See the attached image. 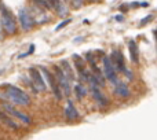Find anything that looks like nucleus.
Returning <instances> with one entry per match:
<instances>
[{
	"label": "nucleus",
	"mask_w": 157,
	"mask_h": 140,
	"mask_svg": "<svg viewBox=\"0 0 157 140\" xmlns=\"http://www.w3.org/2000/svg\"><path fill=\"white\" fill-rule=\"evenodd\" d=\"M75 94H76L77 99H83L87 95V89L84 88L83 84H77V85H75Z\"/></svg>",
	"instance_id": "nucleus-17"
},
{
	"label": "nucleus",
	"mask_w": 157,
	"mask_h": 140,
	"mask_svg": "<svg viewBox=\"0 0 157 140\" xmlns=\"http://www.w3.org/2000/svg\"><path fill=\"white\" fill-rule=\"evenodd\" d=\"M65 116L69 121H75V120H77L78 116H80L72 102H68V107H66V110H65Z\"/></svg>",
	"instance_id": "nucleus-12"
},
{
	"label": "nucleus",
	"mask_w": 157,
	"mask_h": 140,
	"mask_svg": "<svg viewBox=\"0 0 157 140\" xmlns=\"http://www.w3.org/2000/svg\"><path fill=\"white\" fill-rule=\"evenodd\" d=\"M29 74L33 80V88H35V91H46L47 84L44 83L43 76L40 74V72L37 69L32 68V69H29Z\"/></svg>",
	"instance_id": "nucleus-8"
},
{
	"label": "nucleus",
	"mask_w": 157,
	"mask_h": 140,
	"mask_svg": "<svg viewBox=\"0 0 157 140\" xmlns=\"http://www.w3.org/2000/svg\"><path fill=\"white\" fill-rule=\"evenodd\" d=\"M48 3H50V6H51V7H54L55 10H57V13L59 14L61 17H63L66 14V7L62 4V2H61V0H48Z\"/></svg>",
	"instance_id": "nucleus-16"
},
{
	"label": "nucleus",
	"mask_w": 157,
	"mask_h": 140,
	"mask_svg": "<svg viewBox=\"0 0 157 140\" xmlns=\"http://www.w3.org/2000/svg\"><path fill=\"white\" fill-rule=\"evenodd\" d=\"M90 87H91V94H92V98L95 99V102L99 106H108L109 100L103 95V92L101 91V87L97 85V84H90Z\"/></svg>",
	"instance_id": "nucleus-10"
},
{
	"label": "nucleus",
	"mask_w": 157,
	"mask_h": 140,
	"mask_svg": "<svg viewBox=\"0 0 157 140\" xmlns=\"http://www.w3.org/2000/svg\"><path fill=\"white\" fill-rule=\"evenodd\" d=\"M4 95L15 105H21V106H28L30 105V96L26 94L25 91H22L18 87H13L8 85L7 89H6Z\"/></svg>",
	"instance_id": "nucleus-1"
},
{
	"label": "nucleus",
	"mask_w": 157,
	"mask_h": 140,
	"mask_svg": "<svg viewBox=\"0 0 157 140\" xmlns=\"http://www.w3.org/2000/svg\"><path fill=\"white\" fill-rule=\"evenodd\" d=\"M76 2L78 3V4H81V3H83V0H76Z\"/></svg>",
	"instance_id": "nucleus-21"
},
{
	"label": "nucleus",
	"mask_w": 157,
	"mask_h": 140,
	"mask_svg": "<svg viewBox=\"0 0 157 140\" xmlns=\"http://www.w3.org/2000/svg\"><path fill=\"white\" fill-rule=\"evenodd\" d=\"M152 18H153V15H152V14H150V15L147 17V18H144V19H142V21H141V25H144V24H147V22H149V21H150V19H152Z\"/></svg>",
	"instance_id": "nucleus-20"
},
{
	"label": "nucleus",
	"mask_w": 157,
	"mask_h": 140,
	"mask_svg": "<svg viewBox=\"0 0 157 140\" xmlns=\"http://www.w3.org/2000/svg\"><path fill=\"white\" fill-rule=\"evenodd\" d=\"M41 70V76H43V80H44V83L47 81V85L51 88V91H52V94H54V96L57 98L58 100H61L62 99V91H61V88H59V85H58V83H57V78L54 77V76L51 74V73L48 72V69H46V68H40Z\"/></svg>",
	"instance_id": "nucleus-3"
},
{
	"label": "nucleus",
	"mask_w": 157,
	"mask_h": 140,
	"mask_svg": "<svg viewBox=\"0 0 157 140\" xmlns=\"http://www.w3.org/2000/svg\"><path fill=\"white\" fill-rule=\"evenodd\" d=\"M68 24H71V19H65V21H63V22H61V24L58 25L57 28H55V32H57V30H61V29H62V28H65Z\"/></svg>",
	"instance_id": "nucleus-19"
},
{
	"label": "nucleus",
	"mask_w": 157,
	"mask_h": 140,
	"mask_svg": "<svg viewBox=\"0 0 157 140\" xmlns=\"http://www.w3.org/2000/svg\"><path fill=\"white\" fill-rule=\"evenodd\" d=\"M114 94L120 98H127L130 96V89H128V85L125 83H117L114 85Z\"/></svg>",
	"instance_id": "nucleus-11"
},
{
	"label": "nucleus",
	"mask_w": 157,
	"mask_h": 140,
	"mask_svg": "<svg viewBox=\"0 0 157 140\" xmlns=\"http://www.w3.org/2000/svg\"><path fill=\"white\" fill-rule=\"evenodd\" d=\"M55 78H57V83L59 85L61 91L63 95H69L71 94V80L66 77V74L63 73V70L58 66L55 68Z\"/></svg>",
	"instance_id": "nucleus-5"
},
{
	"label": "nucleus",
	"mask_w": 157,
	"mask_h": 140,
	"mask_svg": "<svg viewBox=\"0 0 157 140\" xmlns=\"http://www.w3.org/2000/svg\"><path fill=\"white\" fill-rule=\"evenodd\" d=\"M128 50H130V54H131V61H132L134 63H138L139 62V50L134 40H130V43H128Z\"/></svg>",
	"instance_id": "nucleus-13"
},
{
	"label": "nucleus",
	"mask_w": 157,
	"mask_h": 140,
	"mask_svg": "<svg viewBox=\"0 0 157 140\" xmlns=\"http://www.w3.org/2000/svg\"><path fill=\"white\" fill-rule=\"evenodd\" d=\"M155 36H156V39H157V30H156V32H155Z\"/></svg>",
	"instance_id": "nucleus-22"
},
{
	"label": "nucleus",
	"mask_w": 157,
	"mask_h": 140,
	"mask_svg": "<svg viewBox=\"0 0 157 140\" xmlns=\"http://www.w3.org/2000/svg\"><path fill=\"white\" fill-rule=\"evenodd\" d=\"M0 121L3 122V124H6L8 128H13V129H18V125H17V122L14 121L13 118H11L8 114H6L4 111H2V109H0Z\"/></svg>",
	"instance_id": "nucleus-14"
},
{
	"label": "nucleus",
	"mask_w": 157,
	"mask_h": 140,
	"mask_svg": "<svg viewBox=\"0 0 157 140\" xmlns=\"http://www.w3.org/2000/svg\"><path fill=\"white\" fill-rule=\"evenodd\" d=\"M0 14H2V24L3 28L7 33H15L17 30V24H15V19H14V15L10 10L4 6V3L0 2Z\"/></svg>",
	"instance_id": "nucleus-2"
},
{
	"label": "nucleus",
	"mask_w": 157,
	"mask_h": 140,
	"mask_svg": "<svg viewBox=\"0 0 157 140\" xmlns=\"http://www.w3.org/2000/svg\"><path fill=\"white\" fill-rule=\"evenodd\" d=\"M61 69L63 70V73L66 74V77L71 80V83H72V81H75V77H76V76H75L73 69H72V66L69 65L68 61H65V59L61 61Z\"/></svg>",
	"instance_id": "nucleus-15"
},
{
	"label": "nucleus",
	"mask_w": 157,
	"mask_h": 140,
	"mask_svg": "<svg viewBox=\"0 0 157 140\" xmlns=\"http://www.w3.org/2000/svg\"><path fill=\"white\" fill-rule=\"evenodd\" d=\"M103 76H105L112 84H114V85L119 83V78H117V70H116V68H114L112 59L108 58V57L103 58Z\"/></svg>",
	"instance_id": "nucleus-4"
},
{
	"label": "nucleus",
	"mask_w": 157,
	"mask_h": 140,
	"mask_svg": "<svg viewBox=\"0 0 157 140\" xmlns=\"http://www.w3.org/2000/svg\"><path fill=\"white\" fill-rule=\"evenodd\" d=\"M18 19H19V24H21V28L24 30H29L33 28L35 25V21H33L32 15L29 14V11L26 8H21L18 13Z\"/></svg>",
	"instance_id": "nucleus-9"
},
{
	"label": "nucleus",
	"mask_w": 157,
	"mask_h": 140,
	"mask_svg": "<svg viewBox=\"0 0 157 140\" xmlns=\"http://www.w3.org/2000/svg\"><path fill=\"white\" fill-rule=\"evenodd\" d=\"M112 62H113L114 68H116L117 72L120 73H124L127 77H132V74H131L130 72H128L127 66H125V61H124V55L121 54L120 51H114L113 54H112Z\"/></svg>",
	"instance_id": "nucleus-6"
},
{
	"label": "nucleus",
	"mask_w": 157,
	"mask_h": 140,
	"mask_svg": "<svg viewBox=\"0 0 157 140\" xmlns=\"http://www.w3.org/2000/svg\"><path fill=\"white\" fill-rule=\"evenodd\" d=\"M3 109H4L6 111H7V114L8 116H11V117H15V118H18L19 121H22L24 124H26V125H29L30 122H32V120H30V117L29 116H26L25 113H22V111H19V110H17L14 106H11V105H8V103H6V105H3Z\"/></svg>",
	"instance_id": "nucleus-7"
},
{
	"label": "nucleus",
	"mask_w": 157,
	"mask_h": 140,
	"mask_svg": "<svg viewBox=\"0 0 157 140\" xmlns=\"http://www.w3.org/2000/svg\"><path fill=\"white\" fill-rule=\"evenodd\" d=\"M33 4H37V6H40V7H43V8H50L51 7L50 3H48V0H33Z\"/></svg>",
	"instance_id": "nucleus-18"
}]
</instances>
